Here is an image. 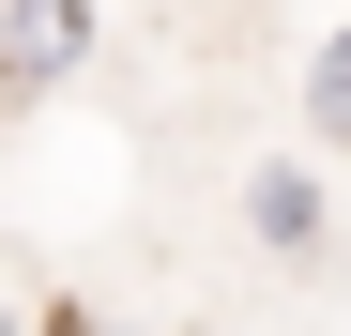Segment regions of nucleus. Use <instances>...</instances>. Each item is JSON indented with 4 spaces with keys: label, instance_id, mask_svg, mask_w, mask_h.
<instances>
[{
    "label": "nucleus",
    "instance_id": "obj_2",
    "mask_svg": "<svg viewBox=\"0 0 351 336\" xmlns=\"http://www.w3.org/2000/svg\"><path fill=\"white\" fill-rule=\"evenodd\" d=\"M245 230H260L275 260H306V245H321V184H306V168H260V184H245Z\"/></svg>",
    "mask_w": 351,
    "mask_h": 336
},
{
    "label": "nucleus",
    "instance_id": "obj_1",
    "mask_svg": "<svg viewBox=\"0 0 351 336\" xmlns=\"http://www.w3.org/2000/svg\"><path fill=\"white\" fill-rule=\"evenodd\" d=\"M77 46H92V0H16L0 77H16V92H62V77H77Z\"/></svg>",
    "mask_w": 351,
    "mask_h": 336
},
{
    "label": "nucleus",
    "instance_id": "obj_3",
    "mask_svg": "<svg viewBox=\"0 0 351 336\" xmlns=\"http://www.w3.org/2000/svg\"><path fill=\"white\" fill-rule=\"evenodd\" d=\"M306 138L351 153V31H321V62H306Z\"/></svg>",
    "mask_w": 351,
    "mask_h": 336
},
{
    "label": "nucleus",
    "instance_id": "obj_4",
    "mask_svg": "<svg viewBox=\"0 0 351 336\" xmlns=\"http://www.w3.org/2000/svg\"><path fill=\"white\" fill-rule=\"evenodd\" d=\"M46 336H123V321H77V306H62V321H46Z\"/></svg>",
    "mask_w": 351,
    "mask_h": 336
}]
</instances>
